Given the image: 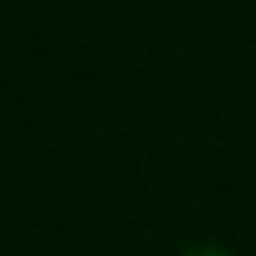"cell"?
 <instances>
[{"label":"cell","mask_w":256,"mask_h":256,"mask_svg":"<svg viewBox=\"0 0 256 256\" xmlns=\"http://www.w3.org/2000/svg\"><path fill=\"white\" fill-rule=\"evenodd\" d=\"M180 256H230L225 248H207V243H198V248H184Z\"/></svg>","instance_id":"1"}]
</instances>
